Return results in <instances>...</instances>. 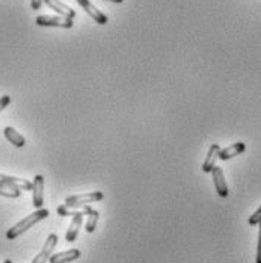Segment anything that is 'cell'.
Instances as JSON below:
<instances>
[{
	"label": "cell",
	"instance_id": "10",
	"mask_svg": "<svg viewBox=\"0 0 261 263\" xmlns=\"http://www.w3.org/2000/svg\"><path fill=\"white\" fill-rule=\"evenodd\" d=\"M80 257V250L77 248H71L68 251H61V253H56L53 254L52 257L49 259L50 263H68V262H74Z\"/></svg>",
	"mask_w": 261,
	"mask_h": 263
},
{
	"label": "cell",
	"instance_id": "9",
	"mask_svg": "<svg viewBox=\"0 0 261 263\" xmlns=\"http://www.w3.org/2000/svg\"><path fill=\"white\" fill-rule=\"evenodd\" d=\"M83 215H85L83 212L73 215L71 224H70V227H68L67 233H65V240H67V242H74V240L77 239L78 230H80L82 222H83Z\"/></svg>",
	"mask_w": 261,
	"mask_h": 263
},
{
	"label": "cell",
	"instance_id": "7",
	"mask_svg": "<svg viewBox=\"0 0 261 263\" xmlns=\"http://www.w3.org/2000/svg\"><path fill=\"white\" fill-rule=\"evenodd\" d=\"M77 3L88 12V15H91L95 20V23H98V25H106L107 23V17L102 11H98L89 0H77Z\"/></svg>",
	"mask_w": 261,
	"mask_h": 263
},
{
	"label": "cell",
	"instance_id": "11",
	"mask_svg": "<svg viewBox=\"0 0 261 263\" xmlns=\"http://www.w3.org/2000/svg\"><path fill=\"white\" fill-rule=\"evenodd\" d=\"M220 145L219 144H213L209 148V153H207V158L203 163V171L204 173H211V170L216 166V160L219 159V153H220Z\"/></svg>",
	"mask_w": 261,
	"mask_h": 263
},
{
	"label": "cell",
	"instance_id": "3",
	"mask_svg": "<svg viewBox=\"0 0 261 263\" xmlns=\"http://www.w3.org/2000/svg\"><path fill=\"white\" fill-rule=\"evenodd\" d=\"M36 25L38 26H49V27H64V29H71L73 27V20L67 17H53V15H39L36 17Z\"/></svg>",
	"mask_w": 261,
	"mask_h": 263
},
{
	"label": "cell",
	"instance_id": "6",
	"mask_svg": "<svg viewBox=\"0 0 261 263\" xmlns=\"http://www.w3.org/2000/svg\"><path fill=\"white\" fill-rule=\"evenodd\" d=\"M211 176H213V182H214V187H216V192L219 194V197L222 198H227L230 191H228V186L225 182V177H224V171L222 168L219 166H214L211 170Z\"/></svg>",
	"mask_w": 261,
	"mask_h": 263
},
{
	"label": "cell",
	"instance_id": "18",
	"mask_svg": "<svg viewBox=\"0 0 261 263\" xmlns=\"http://www.w3.org/2000/svg\"><path fill=\"white\" fill-rule=\"evenodd\" d=\"M9 103H11V97L9 96H2L0 97V112L5 110V107H8Z\"/></svg>",
	"mask_w": 261,
	"mask_h": 263
},
{
	"label": "cell",
	"instance_id": "8",
	"mask_svg": "<svg viewBox=\"0 0 261 263\" xmlns=\"http://www.w3.org/2000/svg\"><path fill=\"white\" fill-rule=\"evenodd\" d=\"M47 6H50L53 11H56V12H59L62 17H67V18H74L76 17V11L74 9H71L68 5H65V3H62L61 0H43Z\"/></svg>",
	"mask_w": 261,
	"mask_h": 263
},
{
	"label": "cell",
	"instance_id": "13",
	"mask_svg": "<svg viewBox=\"0 0 261 263\" xmlns=\"http://www.w3.org/2000/svg\"><path fill=\"white\" fill-rule=\"evenodd\" d=\"M3 135H5V138H6L14 147H17V148H22V147L26 145V139H25L18 132L15 130L14 127H5V129H3Z\"/></svg>",
	"mask_w": 261,
	"mask_h": 263
},
{
	"label": "cell",
	"instance_id": "15",
	"mask_svg": "<svg viewBox=\"0 0 261 263\" xmlns=\"http://www.w3.org/2000/svg\"><path fill=\"white\" fill-rule=\"evenodd\" d=\"M0 195L8 198H18L22 195V189L9 183H0Z\"/></svg>",
	"mask_w": 261,
	"mask_h": 263
},
{
	"label": "cell",
	"instance_id": "5",
	"mask_svg": "<svg viewBox=\"0 0 261 263\" xmlns=\"http://www.w3.org/2000/svg\"><path fill=\"white\" fill-rule=\"evenodd\" d=\"M32 201L36 209H41L44 204V177L43 176H35L32 182Z\"/></svg>",
	"mask_w": 261,
	"mask_h": 263
},
{
	"label": "cell",
	"instance_id": "21",
	"mask_svg": "<svg viewBox=\"0 0 261 263\" xmlns=\"http://www.w3.org/2000/svg\"><path fill=\"white\" fill-rule=\"evenodd\" d=\"M109 2H115V3H123L124 0H109Z\"/></svg>",
	"mask_w": 261,
	"mask_h": 263
},
{
	"label": "cell",
	"instance_id": "14",
	"mask_svg": "<svg viewBox=\"0 0 261 263\" xmlns=\"http://www.w3.org/2000/svg\"><path fill=\"white\" fill-rule=\"evenodd\" d=\"M0 183H9L17 186L18 189H25V191H29L32 189V183L29 180H25V179H18V177H14V176H6V174H2L0 173Z\"/></svg>",
	"mask_w": 261,
	"mask_h": 263
},
{
	"label": "cell",
	"instance_id": "1",
	"mask_svg": "<svg viewBox=\"0 0 261 263\" xmlns=\"http://www.w3.org/2000/svg\"><path fill=\"white\" fill-rule=\"evenodd\" d=\"M49 213L50 212L47 211V209H43V208L41 209H36L33 213H30L29 216H26L25 219H22L18 224H15L14 227H11L6 232V239L14 240V239H17L18 236H22L23 233H26L29 229H32L35 224H38L39 221L46 219L49 216Z\"/></svg>",
	"mask_w": 261,
	"mask_h": 263
},
{
	"label": "cell",
	"instance_id": "16",
	"mask_svg": "<svg viewBox=\"0 0 261 263\" xmlns=\"http://www.w3.org/2000/svg\"><path fill=\"white\" fill-rule=\"evenodd\" d=\"M98 218H100V213H98V211L92 209V211L89 212V218H88V222H86V232H88V233H94V232H95V227H97Z\"/></svg>",
	"mask_w": 261,
	"mask_h": 263
},
{
	"label": "cell",
	"instance_id": "19",
	"mask_svg": "<svg viewBox=\"0 0 261 263\" xmlns=\"http://www.w3.org/2000/svg\"><path fill=\"white\" fill-rule=\"evenodd\" d=\"M258 226H260V233H258V247H257V259H255V262L261 263V222Z\"/></svg>",
	"mask_w": 261,
	"mask_h": 263
},
{
	"label": "cell",
	"instance_id": "12",
	"mask_svg": "<svg viewBox=\"0 0 261 263\" xmlns=\"http://www.w3.org/2000/svg\"><path fill=\"white\" fill-rule=\"evenodd\" d=\"M245 150H246V145H245L243 142H235L233 145H230V147L220 150L219 159H220V160H230V159L238 156L240 153H243Z\"/></svg>",
	"mask_w": 261,
	"mask_h": 263
},
{
	"label": "cell",
	"instance_id": "22",
	"mask_svg": "<svg viewBox=\"0 0 261 263\" xmlns=\"http://www.w3.org/2000/svg\"><path fill=\"white\" fill-rule=\"evenodd\" d=\"M3 263H12V262H11V260H5V262H3Z\"/></svg>",
	"mask_w": 261,
	"mask_h": 263
},
{
	"label": "cell",
	"instance_id": "4",
	"mask_svg": "<svg viewBox=\"0 0 261 263\" xmlns=\"http://www.w3.org/2000/svg\"><path fill=\"white\" fill-rule=\"evenodd\" d=\"M57 240H59V237L57 235H49L47 236V240H46V243H44V247H43V250H41V253L32 260V263H47L49 262V259L52 257V253L54 251V248H56V245H57Z\"/></svg>",
	"mask_w": 261,
	"mask_h": 263
},
{
	"label": "cell",
	"instance_id": "2",
	"mask_svg": "<svg viewBox=\"0 0 261 263\" xmlns=\"http://www.w3.org/2000/svg\"><path fill=\"white\" fill-rule=\"evenodd\" d=\"M103 200V192L95 191V192H88V194H80V195H73L65 200V206H73V208H80L91 204L94 201H102Z\"/></svg>",
	"mask_w": 261,
	"mask_h": 263
},
{
	"label": "cell",
	"instance_id": "17",
	"mask_svg": "<svg viewBox=\"0 0 261 263\" xmlns=\"http://www.w3.org/2000/svg\"><path fill=\"white\" fill-rule=\"evenodd\" d=\"M249 226H258L261 222V206L258 208V211L257 212H254L251 216H249Z\"/></svg>",
	"mask_w": 261,
	"mask_h": 263
},
{
	"label": "cell",
	"instance_id": "20",
	"mask_svg": "<svg viewBox=\"0 0 261 263\" xmlns=\"http://www.w3.org/2000/svg\"><path fill=\"white\" fill-rule=\"evenodd\" d=\"M30 5H32V9L38 11L43 5V0H30Z\"/></svg>",
	"mask_w": 261,
	"mask_h": 263
}]
</instances>
